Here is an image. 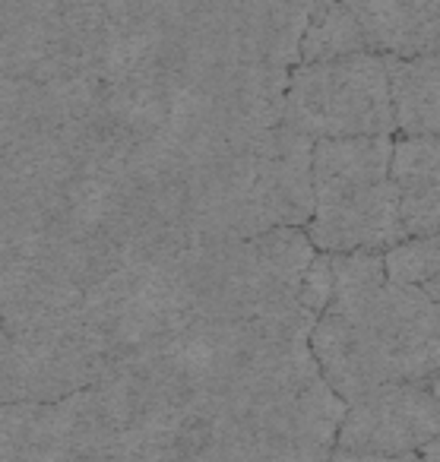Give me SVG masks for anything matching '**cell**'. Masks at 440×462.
<instances>
[{
    "label": "cell",
    "instance_id": "ac0fdd59",
    "mask_svg": "<svg viewBox=\"0 0 440 462\" xmlns=\"http://www.w3.org/2000/svg\"><path fill=\"white\" fill-rule=\"evenodd\" d=\"M437 235H440V231H437Z\"/></svg>",
    "mask_w": 440,
    "mask_h": 462
},
{
    "label": "cell",
    "instance_id": "3957f363",
    "mask_svg": "<svg viewBox=\"0 0 440 462\" xmlns=\"http://www.w3.org/2000/svg\"><path fill=\"white\" fill-rule=\"evenodd\" d=\"M440 437V402L427 383H393L349 402L339 449L370 456H415Z\"/></svg>",
    "mask_w": 440,
    "mask_h": 462
},
{
    "label": "cell",
    "instance_id": "5b68a950",
    "mask_svg": "<svg viewBox=\"0 0 440 462\" xmlns=\"http://www.w3.org/2000/svg\"><path fill=\"white\" fill-rule=\"evenodd\" d=\"M326 314L351 323V327L387 333L396 339H437L440 314L425 289L399 282H380L361 295L339 298Z\"/></svg>",
    "mask_w": 440,
    "mask_h": 462
},
{
    "label": "cell",
    "instance_id": "6da1fadb",
    "mask_svg": "<svg viewBox=\"0 0 440 462\" xmlns=\"http://www.w3.org/2000/svg\"><path fill=\"white\" fill-rule=\"evenodd\" d=\"M282 124L311 143L389 136L396 130V111L383 54L298 64L288 77Z\"/></svg>",
    "mask_w": 440,
    "mask_h": 462
},
{
    "label": "cell",
    "instance_id": "9a60e30c",
    "mask_svg": "<svg viewBox=\"0 0 440 462\" xmlns=\"http://www.w3.org/2000/svg\"><path fill=\"white\" fill-rule=\"evenodd\" d=\"M418 456H421V462H440V437H434Z\"/></svg>",
    "mask_w": 440,
    "mask_h": 462
},
{
    "label": "cell",
    "instance_id": "8fae6325",
    "mask_svg": "<svg viewBox=\"0 0 440 462\" xmlns=\"http://www.w3.org/2000/svg\"><path fill=\"white\" fill-rule=\"evenodd\" d=\"M389 180L396 187L431 184L440 187V134L437 136H402L393 143Z\"/></svg>",
    "mask_w": 440,
    "mask_h": 462
},
{
    "label": "cell",
    "instance_id": "e0dca14e",
    "mask_svg": "<svg viewBox=\"0 0 440 462\" xmlns=\"http://www.w3.org/2000/svg\"><path fill=\"white\" fill-rule=\"evenodd\" d=\"M427 390H431V396H434V399H437V402H440V371L434 374L431 380H427Z\"/></svg>",
    "mask_w": 440,
    "mask_h": 462
},
{
    "label": "cell",
    "instance_id": "7c38bea8",
    "mask_svg": "<svg viewBox=\"0 0 440 462\" xmlns=\"http://www.w3.org/2000/svg\"><path fill=\"white\" fill-rule=\"evenodd\" d=\"M387 282L383 254H336L332 257V301L361 295Z\"/></svg>",
    "mask_w": 440,
    "mask_h": 462
},
{
    "label": "cell",
    "instance_id": "9c48e42d",
    "mask_svg": "<svg viewBox=\"0 0 440 462\" xmlns=\"http://www.w3.org/2000/svg\"><path fill=\"white\" fill-rule=\"evenodd\" d=\"M368 39L358 23L351 4H311L307 26L301 35L298 64H320V60L368 54Z\"/></svg>",
    "mask_w": 440,
    "mask_h": 462
},
{
    "label": "cell",
    "instance_id": "4fadbf2b",
    "mask_svg": "<svg viewBox=\"0 0 440 462\" xmlns=\"http://www.w3.org/2000/svg\"><path fill=\"white\" fill-rule=\"evenodd\" d=\"M298 304L314 317H323L332 304V257L330 254H317L307 266L304 279L298 289Z\"/></svg>",
    "mask_w": 440,
    "mask_h": 462
},
{
    "label": "cell",
    "instance_id": "8992f818",
    "mask_svg": "<svg viewBox=\"0 0 440 462\" xmlns=\"http://www.w3.org/2000/svg\"><path fill=\"white\" fill-rule=\"evenodd\" d=\"M351 10L374 54L399 60L440 54V0H370Z\"/></svg>",
    "mask_w": 440,
    "mask_h": 462
},
{
    "label": "cell",
    "instance_id": "2e32d148",
    "mask_svg": "<svg viewBox=\"0 0 440 462\" xmlns=\"http://www.w3.org/2000/svg\"><path fill=\"white\" fill-rule=\"evenodd\" d=\"M425 291H427V298H431L434 308H437V314H440V279H434L431 285H425Z\"/></svg>",
    "mask_w": 440,
    "mask_h": 462
},
{
    "label": "cell",
    "instance_id": "7a4b0ae2",
    "mask_svg": "<svg viewBox=\"0 0 440 462\" xmlns=\"http://www.w3.org/2000/svg\"><path fill=\"white\" fill-rule=\"evenodd\" d=\"M311 355L326 386L349 405L380 386L427 383L440 371V336L396 339L323 314L314 323Z\"/></svg>",
    "mask_w": 440,
    "mask_h": 462
},
{
    "label": "cell",
    "instance_id": "277c9868",
    "mask_svg": "<svg viewBox=\"0 0 440 462\" xmlns=\"http://www.w3.org/2000/svg\"><path fill=\"white\" fill-rule=\"evenodd\" d=\"M307 238L320 254H387L406 241L399 218V187L380 180L314 209Z\"/></svg>",
    "mask_w": 440,
    "mask_h": 462
},
{
    "label": "cell",
    "instance_id": "5bb4252c",
    "mask_svg": "<svg viewBox=\"0 0 440 462\" xmlns=\"http://www.w3.org/2000/svg\"><path fill=\"white\" fill-rule=\"evenodd\" d=\"M330 462H421V456H370V453H345V449H336Z\"/></svg>",
    "mask_w": 440,
    "mask_h": 462
},
{
    "label": "cell",
    "instance_id": "52a82bcc",
    "mask_svg": "<svg viewBox=\"0 0 440 462\" xmlns=\"http://www.w3.org/2000/svg\"><path fill=\"white\" fill-rule=\"evenodd\" d=\"M389 168H393L389 136H349V140L314 143L311 174L317 206L380 184L389 178Z\"/></svg>",
    "mask_w": 440,
    "mask_h": 462
},
{
    "label": "cell",
    "instance_id": "30bf717a",
    "mask_svg": "<svg viewBox=\"0 0 440 462\" xmlns=\"http://www.w3.org/2000/svg\"><path fill=\"white\" fill-rule=\"evenodd\" d=\"M383 266H387L389 282L425 289L434 279H440V235H431V238H406L393 251L383 254Z\"/></svg>",
    "mask_w": 440,
    "mask_h": 462
},
{
    "label": "cell",
    "instance_id": "ba28073f",
    "mask_svg": "<svg viewBox=\"0 0 440 462\" xmlns=\"http://www.w3.org/2000/svg\"><path fill=\"white\" fill-rule=\"evenodd\" d=\"M393 96L396 127L402 136L440 134V54L427 58H383Z\"/></svg>",
    "mask_w": 440,
    "mask_h": 462
}]
</instances>
